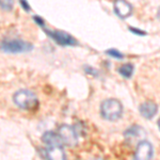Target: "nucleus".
<instances>
[{
  "mask_svg": "<svg viewBox=\"0 0 160 160\" xmlns=\"http://www.w3.org/2000/svg\"><path fill=\"white\" fill-rule=\"evenodd\" d=\"M33 49V45L20 38H4L0 41V50L4 53H22L29 52Z\"/></svg>",
  "mask_w": 160,
  "mask_h": 160,
  "instance_id": "f257e3e1",
  "label": "nucleus"
},
{
  "mask_svg": "<svg viewBox=\"0 0 160 160\" xmlns=\"http://www.w3.org/2000/svg\"><path fill=\"white\" fill-rule=\"evenodd\" d=\"M122 102L115 98L106 99L100 105V114L107 121H117L122 117Z\"/></svg>",
  "mask_w": 160,
  "mask_h": 160,
  "instance_id": "f03ea898",
  "label": "nucleus"
},
{
  "mask_svg": "<svg viewBox=\"0 0 160 160\" xmlns=\"http://www.w3.org/2000/svg\"><path fill=\"white\" fill-rule=\"evenodd\" d=\"M13 100H14L15 105L17 107L22 108L25 110H31L34 109L38 105V97L33 92L29 91V90H19L14 94L13 96Z\"/></svg>",
  "mask_w": 160,
  "mask_h": 160,
  "instance_id": "7ed1b4c3",
  "label": "nucleus"
},
{
  "mask_svg": "<svg viewBox=\"0 0 160 160\" xmlns=\"http://www.w3.org/2000/svg\"><path fill=\"white\" fill-rule=\"evenodd\" d=\"M43 31L49 37L51 40L60 46H76L78 45V41L73 35L68 34V32H64L61 30H49L46 27L43 28Z\"/></svg>",
  "mask_w": 160,
  "mask_h": 160,
  "instance_id": "20e7f679",
  "label": "nucleus"
},
{
  "mask_svg": "<svg viewBox=\"0 0 160 160\" xmlns=\"http://www.w3.org/2000/svg\"><path fill=\"white\" fill-rule=\"evenodd\" d=\"M58 135L60 137L62 143L68 146H75L78 142V136H77L75 128L69 125H66V124L59 127Z\"/></svg>",
  "mask_w": 160,
  "mask_h": 160,
  "instance_id": "39448f33",
  "label": "nucleus"
},
{
  "mask_svg": "<svg viewBox=\"0 0 160 160\" xmlns=\"http://www.w3.org/2000/svg\"><path fill=\"white\" fill-rule=\"evenodd\" d=\"M154 155L153 145L148 141H141L137 145L132 160H152Z\"/></svg>",
  "mask_w": 160,
  "mask_h": 160,
  "instance_id": "423d86ee",
  "label": "nucleus"
},
{
  "mask_svg": "<svg viewBox=\"0 0 160 160\" xmlns=\"http://www.w3.org/2000/svg\"><path fill=\"white\" fill-rule=\"evenodd\" d=\"M113 9H114V13L121 19H126L132 13V7L126 0H114Z\"/></svg>",
  "mask_w": 160,
  "mask_h": 160,
  "instance_id": "0eeeda50",
  "label": "nucleus"
},
{
  "mask_svg": "<svg viewBox=\"0 0 160 160\" xmlns=\"http://www.w3.org/2000/svg\"><path fill=\"white\" fill-rule=\"evenodd\" d=\"M45 158L47 160H66V155L62 146H49L45 149Z\"/></svg>",
  "mask_w": 160,
  "mask_h": 160,
  "instance_id": "6e6552de",
  "label": "nucleus"
},
{
  "mask_svg": "<svg viewBox=\"0 0 160 160\" xmlns=\"http://www.w3.org/2000/svg\"><path fill=\"white\" fill-rule=\"evenodd\" d=\"M141 115L145 118H153L156 115L157 111H158V106L153 102H145L139 107Z\"/></svg>",
  "mask_w": 160,
  "mask_h": 160,
  "instance_id": "1a4fd4ad",
  "label": "nucleus"
},
{
  "mask_svg": "<svg viewBox=\"0 0 160 160\" xmlns=\"http://www.w3.org/2000/svg\"><path fill=\"white\" fill-rule=\"evenodd\" d=\"M42 140L45 144H47L48 146H62V143L60 137L58 133L53 132V131H47L45 132L42 137Z\"/></svg>",
  "mask_w": 160,
  "mask_h": 160,
  "instance_id": "9d476101",
  "label": "nucleus"
},
{
  "mask_svg": "<svg viewBox=\"0 0 160 160\" xmlns=\"http://www.w3.org/2000/svg\"><path fill=\"white\" fill-rule=\"evenodd\" d=\"M133 71H135V68H133V65L131 63H125V64H123L122 66H120V68H118L120 75L126 79L131 78V76H132V74H133Z\"/></svg>",
  "mask_w": 160,
  "mask_h": 160,
  "instance_id": "9b49d317",
  "label": "nucleus"
},
{
  "mask_svg": "<svg viewBox=\"0 0 160 160\" xmlns=\"http://www.w3.org/2000/svg\"><path fill=\"white\" fill-rule=\"evenodd\" d=\"M141 132H142L141 127H139V126H132V127H130L129 129H127L125 131L124 136L128 139H131V138H133V137H139Z\"/></svg>",
  "mask_w": 160,
  "mask_h": 160,
  "instance_id": "f8f14e48",
  "label": "nucleus"
},
{
  "mask_svg": "<svg viewBox=\"0 0 160 160\" xmlns=\"http://www.w3.org/2000/svg\"><path fill=\"white\" fill-rule=\"evenodd\" d=\"M106 55H108L109 57H112L114 59H118V60H122L124 58V55L121 51H118V49H114V48H110V49L106 50Z\"/></svg>",
  "mask_w": 160,
  "mask_h": 160,
  "instance_id": "ddd939ff",
  "label": "nucleus"
},
{
  "mask_svg": "<svg viewBox=\"0 0 160 160\" xmlns=\"http://www.w3.org/2000/svg\"><path fill=\"white\" fill-rule=\"evenodd\" d=\"M14 6V0H0V8L4 11H11Z\"/></svg>",
  "mask_w": 160,
  "mask_h": 160,
  "instance_id": "4468645a",
  "label": "nucleus"
},
{
  "mask_svg": "<svg viewBox=\"0 0 160 160\" xmlns=\"http://www.w3.org/2000/svg\"><path fill=\"white\" fill-rule=\"evenodd\" d=\"M128 29H129L130 32H132L133 34L136 35H139V37H144V35H146L148 33L145 32V31L139 29V28H135V27H128Z\"/></svg>",
  "mask_w": 160,
  "mask_h": 160,
  "instance_id": "2eb2a0df",
  "label": "nucleus"
},
{
  "mask_svg": "<svg viewBox=\"0 0 160 160\" xmlns=\"http://www.w3.org/2000/svg\"><path fill=\"white\" fill-rule=\"evenodd\" d=\"M19 4L26 12H30L31 11V7L28 2V0H19Z\"/></svg>",
  "mask_w": 160,
  "mask_h": 160,
  "instance_id": "dca6fc26",
  "label": "nucleus"
},
{
  "mask_svg": "<svg viewBox=\"0 0 160 160\" xmlns=\"http://www.w3.org/2000/svg\"><path fill=\"white\" fill-rule=\"evenodd\" d=\"M33 19H34L35 24H38L40 27H42V28L45 27V20H44L42 17L38 16V15H34V16H33Z\"/></svg>",
  "mask_w": 160,
  "mask_h": 160,
  "instance_id": "f3484780",
  "label": "nucleus"
},
{
  "mask_svg": "<svg viewBox=\"0 0 160 160\" xmlns=\"http://www.w3.org/2000/svg\"><path fill=\"white\" fill-rule=\"evenodd\" d=\"M94 160H104V159H102V158H96V159H94Z\"/></svg>",
  "mask_w": 160,
  "mask_h": 160,
  "instance_id": "a211bd4d",
  "label": "nucleus"
}]
</instances>
